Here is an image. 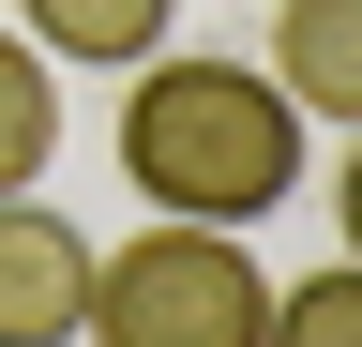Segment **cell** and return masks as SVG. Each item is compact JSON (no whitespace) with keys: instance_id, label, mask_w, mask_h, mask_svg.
<instances>
[{"instance_id":"1","label":"cell","mask_w":362,"mask_h":347,"mask_svg":"<svg viewBox=\"0 0 362 347\" xmlns=\"http://www.w3.org/2000/svg\"><path fill=\"white\" fill-rule=\"evenodd\" d=\"M121 182L166 211V227H257V211L302 196V106L242 61H181L151 46L121 91Z\"/></svg>"},{"instance_id":"2","label":"cell","mask_w":362,"mask_h":347,"mask_svg":"<svg viewBox=\"0 0 362 347\" xmlns=\"http://www.w3.org/2000/svg\"><path fill=\"white\" fill-rule=\"evenodd\" d=\"M90 347H272V272L242 227H136L121 257H90Z\"/></svg>"},{"instance_id":"3","label":"cell","mask_w":362,"mask_h":347,"mask_svg":"<svg viewBox=\"0 0 362 347\" xmlns=\"http://www.w3.org/2000/svg\"><path fill=\"white\" fill-rule=\"evenodd\" d=\"M90 242L76 211H45V196H0V347H76L90 317Z\"/></svg>"},{"instance_id":"4","label":"cell","mask_w":362,"mask_h":347,"mask_svg":"<svg viewBox=\"0 0 362 347\" xmlns=\"http://www.w3.org/2000/svg\"><path fill=\"white\" fill-rule=\"evenodd\" d=\"M257 76L302 121H347V136H362V0H272V61Z\"/></svg>"},{"instance_id":"5","label":"cell","mask_w":362,"mask_h":347,"mask_svg":"<svg viewBox=\"0 0 362 347\" xmlns=\"http://www.w3.org/2000/svg\"><path fill=\"white\" fill-rule=\"evenodd\" d=\"M166 16H181V0H16V30L45 61H76V76H136L166 46Z\"/></svg>"},{"instance_id":"6","label":"cell","mask_w":362,"mask_h":347,"mask_svg":"<svg viewBox=\"0 0 362 347\" xmlns=\"http://www.w3.org/2000/svg\"><path fill=\"white\" fill-rule=\"evenodd\" d=\"M45 151H61V61L30 30H0V196H30Z\"/></svg>"},{"instance_id":"7","label":"cell","mask_w":362,"mask_h":347,"mask_svg":"<svg viewBox=\"0 0 362 347\" xmlns=\"http://www.w3.org/2000/svg\"><path fill=\"white\" fill-rule=\"evenodd\" d=\"M272 347H362V257H332V272L272 287Z\"/></svg>"},{"instance_id":"8","label":"cell","mask_w":362,"mask_h":347,"mask_svg":"<svg viewBox=\"0 0 362 347\" xmlns=\"http://www.w3.org/2000/svg\"><path fill=\"white\" fill-rule=\"evenodd\" d=\"M332 211H347V257H362V136H347V182H332Z\"/></svg>"}]
</instances>
